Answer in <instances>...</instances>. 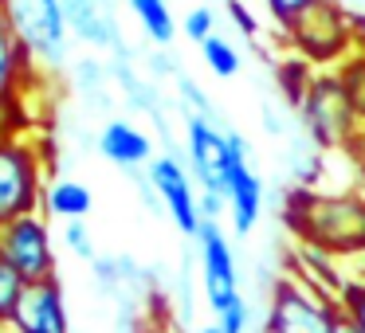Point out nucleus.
Segmentation results:
<instances>
[{
  "label": "nucleus",
  "mask_w": 365,
  "mask_h": 333,
  "mask_svg": "<svg viewBox=\"0 0 365 333\" xmlns=\"http://www.w3.org/2000/svg\"><path fill=\"white\" fill-rule=\"evenodd\" d=\"M291 56L307 59L314 71H338L357 51L354 40V12L341 0H318L310 12H302L283 32Z\"/></svg>",
  "instance_id": "7ed1b4c3"
},
{
  "label": "nucleus",
  "mask_w": 365,
  "mask_h": 333,
  "mask_svg": "<svg viewBox=\"0 0 365 333\" xmlns=\"http://www.w3.org/2000/svg\"><path fill=\"white\" fill-rule=\"evenodd\" d=\"M197 243V259H200V286H205V302L208 310H224L232 298H240V263L232 251V239L224 236L220 223L205 220L200 231L192 236Z\"/></svg>",
  "instance_id": "1a4fd4ad"
},
{
  "label": "nucleus",
  "mask_w": 365,
  "mask_h": 333,
  "mask_svg": "<svg viewBox=\"0 0 365 333\" xmlns=\"http://www.w3.org/2000/svg\"><path fill=\"white\" fill-rule=\"evenodd\" d=\"M91 208H95V196L83 181L75 176H56L43 192V216L48 220H63V223H75V220H87Z\"/></svg>",
  "instance_id": "dca6fc26"
},
{
  "label": "nucleus",
  "mask_w": 365,
  "mask_h": 333,
  "mask_svg": "<svg viewBox=\"0 0 365 333\" xmlns=\"http://www.w3.org/2000/svg\"><path fill=\"white\" fill-rule=\"evenodd\" d=\"M212 325L220 333H247V325H252V310H247V298L240 294V298H232L224 310H216L212 314Z\"/></svg>",
  "instance_id": "bb28decb"
},
{
  "label": "nucleus",
  "mask_w": 365,
  "mask_h": 333,
  "mask_svg": "<svg viewBox=\"0 0 365 333\" xmlns=\"http://www.w3.org/2000/svg\"><path fill=\"white\" fill-rule=\"evenodd\" d=\"M192 333H220L216 325H200V329H192Z\"/></svg>",
  "instance_id": "473e14b6"
},
{
  "label": "nucleus",
  "mask_w": 365,
  "mask_h": 333,
  "mask_svg": "<svg viewBox=\"0 0 365 333\" xmlns=\"http://www.w3.org/2000/svg\"><path fill=\"white\" fill-rule=\"evenodd\" d=\"M173 95H177V110L185 114V118H205V122H220V114H216V102L200 90L197 79H189V75H181V79L173 83Z\"/></svg>",
  "instance_id": "412c9836"
},
{
  "label": "nucleus",
  "mask_w": 365,
  "mask_h": 333,
  "mask_svg": "<svg viewBox=\"0 0 365 333\" xmlns=\"http://www.w3.org/2000/svg\"><path fill=\"white\" fill-rule=\"evenodd\" d=\"M145 173H150V181H153V189H158L161 204H165V216L177 223L181 236L192 239L205 220H200V196H197V181H192L189 165H185L177 153H158Z\"/></svg>",
  "instance_id": "9b49d317"
},
{
  "label": "nucleus",
  "mask_w": 365,
  "mask_h": 333,
  "mask_svg": "<svg viewBox=\"0 0 365 333\" xmlns=\"http://www.w3.org/2000/svg\"><path fill=\"white\" fill-rule=\"evenodd\" d=\"M334 75H338L341 90H346L349 106H354V114H357V122L365 126V51H354Z\"/></svg>",
  "instance_id": "5701e85b"
},
{
  "label": "nucleus",
  "mask_w": 365,
  "mask_h": 333,
  "mask_svg": "<svg viewBox=\"0 0 365 333\" xmlns=\"http://www.w3.org/2000/svg\"><path fill=\"white\" fill-rule=\"evenodd\" d=\"M200 56H205V67L216 75V79H236L244 59H240V48L224 36H212L208 43H200Z\"/></svg>",
  "instance_id": "4be33fe9"
},
{
  "label": "nucleus",
  "mask_w": 365,
  "mask_h": 333,
  "mask_svg": "<svg viewBox=\"0 0 365 333\" xmlns=\"http://www.w3.org/2000/svg\"><path fill=\"white\" fill-rule=\"evenodd\" d=\"M91 275H95L98 290L110 294V298H122V294H126V278H122L118 255H98V259L91 263Z\"/></svg>",
  "instance_id": "b1692460"
},
{
  "label": "nucleus",
  "mask_w": 365,
  "mask_h": 333,
  "mask_svg": "<svg viewBox=\"0 0 365 333\" xmlns=\"http://www.w3.org/2000/svg\"><path fill=\"white\" fill-rule=\"evenodd\" d=\"M36 75H40V67L32 63L28 48L20 43L16 28L4 12V0H0V106H20V95Z\"/></svg>",
  "instance_id": "2eb2a0df"
},
{
  "label": "nucleus",
  "mask_w": 365,
  "mask_h": 333,
  "mask_svg": "<svg viewBox=\"0 0 365 333\" xmlns=\"http://www.w3.org/2000/svg\"><path fill=\"white\" fill-rule=\"evenodd\" d=\"M346 4H349L354 12H357V9H365V0H346Z\"/></svg>",
  "instance_id": "72a5a7b5"
},
{
  "label": "nucleus",
  "mask_w": 365,
  "mask_h": 333,
  "mask_svg": "<svg viewBox=\"0 0 365 333\" xmlns=\"http://www.w3.org/2000/svg\"><path fill=\"white\" fill-rule=\"evenodd\" d=\"M106 83H110V67H106L103 59H95V56L75 59L71 87H75V95H79L91 110H98V114L110 110V90H106Z\"/></svg>",
  "instance_id": "f3484780"
},
{
  "label": "nucleus",
  "mask_w": 365,
  "mask_h": 333,
  "mask_svg": "<svg viewBox=\"0 0 365 333\" xmlns=\"http://www.w3.org/2000/svg\"><path fill=\"white\" fill-rule=\"evenodd\" d=\"M338 298L314 290L299 275H283L267 294L259 333H338Z\"/></svg>",
  "instance_id": "20e7f679"
},
{
  "label": "nucleus",
  "mask_w": 365,
  "mask_h": 333,
  "mask_svg": "<svg viewBox=\"0 0 365 333\" xmlns=\"http://www.w3.org/2000/svg\"><path fill=\"white\" fill-rule=\"evenodd\" d=\"M263 4H267V16L275 20V24L283 28V32H287V28H291L294 20L302 16V12L314 9L318 0H263Z\"/></svg>",
  "instance_id": "7c9ffc66"
},
{
  "label": "nucleus",
  "mask_w": 365,
  "mask_h": 333,
  "mask_svg": "<svg viewBox=\"0 0 365 333\" xmlns=\"http://www.w3.org/2000/svg\"><path fill=\"white\" fill-rule=\"evenodd\" d=\"M63 243L67 251L75 255V259H83L91 267V263L98 259V247H95V236H91L87 220H75V223H63Z\"/></svg>",
  "instance_id": "a878e982"
},
{
  "label": "nucleus",
  "mask_w": 365,
  "mask_h": 333,
  "mask_svg": "<svg viewBox=\"0 0 365 333\" xmlns=\"http://www.w3.org/2000/svg\"><path fill=\"white\" fill-rule=\"evenodd\" d=\"M130 12L138 16V28L153 48H173L177 40V20L169 12V0H126Z\"/></svg>",
  "instance_id": "a211bd4d"
},
{
  "label": "nucleus",
  "mask_w": 365,
  "mask_h": 333,
  "mask_svg": "<svg viewBox=\"0 0 365 333\" xmlns=\"http://www.w3.org/2000/svg\"><path fill=\"white\" fill-rule=\"evenodd\" d=\"M185 165H189L192 181L200 184V192H212V196L228 192L232 149H228V134L220 130V122L185 118Z\"/></svg>",
  "instance_id": "6e6552de"
},
{
  "label": "nucleus",
  "mask_w": 365,
  "mask_h": 333,
  "mask_svg": "<svg viewBox=\"0 0 365 333\" xmlns=\"http://www.w3.org/2000/svg\"><path fill=\"white\" fill-rule=\"evenodd\" d=\"M299 126L307 134V142H314V149H341L354 145L365 134V126L357 122L354 106H349L346 90H341L334 71H318L314 83L307 90V102L299 110Z\"/></svg>",
  "instance_id": "39448f33"
},
{
  "label": "nucleus",
  "mask_w": 365,
  "mask_h": 333,
  "mask_svg": "<svg viewBox=\"0 0 365 333\" xmlns=\"http://www.w3.org/2000/svg\"><path fill=\"white\" fill-rule=\"evenodd\" d=\"M43 176H48V145H40L24 130L0 137V228L43 212L48 192Z\"/></svg>",
  "instance_id": "f03ea898"
},
{
  "label": "nucleus",
  "mask_w": 365,
  "mask_h": 333,
  "mask_svg": "<svg viewBox=\"0 0 365 333\" xmlns=\"http://www.w3.org/2000/svg\"><path fill=\"white\" fill-rule=\"evenodd\" d=\"M338 333H361V329H357V325H354V322H349V317H346V314H341V317H338Z\"/></svg>",
  "instance_id": "2f4dec72"
},
{
  "label": "nucleus",
  "mask_w": 365,
  "mask_h": 333,
  "mask_svg": "<svg viewBox=\"0 0 365 333\" xmlns=\"http://www.w3.org/2000/svg\"><path fill=\"white\" fill-rule=\"evenodd\" d=\"M12 28H16L20 43L28 48L32 63L40 67H63L67 63V20L59 0H4Z\"/></svg>",
  "instance_id": "423d86ee"
},
{
  "label": "nucleus",
  "mask_w": 365,
  "mask_h": 333,
  "mask_svg": "<svg viewBox=\"0 0 365 333\" xmlns=\"http://www.w3.org/2000/svg\"><path fill=\"white\" fill-rule=\"evenodd\" d=\"M314 67L307 63V59H299V56H287V59H279L275 63V83H279V95H283V106L287 110H294L299 114L302 110V102H307V90H310V83H314Z\"/></svg>",
  "instance_id": "6ab92c4d"
},
{
  "label": "nucleus",
  "mask_w": 365,
  "mask_h": 333,
  "mask_svg": "<svg viewBox=\"0 0 365 333\" xmlns=\"http://www.w3.org/2000/svg\"><path fill=\"white\" fill-rule=\"evenodd\" d=\"M59 4H63V20L75 32V40L106 51L110 59H138L122 36L118 12L110 4H103V0H59Z\"/></svg>",
  "instance_id": "f8f14e48"
},
{
  "label": "nucleus",
  "mask_w": 365,
  "mask_h": 333,
  "mask_svg": "<svg viewBox=\"0 0 365 333\" xmlns=\"http://www.w3.org/2000/svg\"><path fill=\"white\" fill-rule=\"evenodd\" d=\"M338 310L365 333V275L346 278V286H341V294H338Z\"/></svg>",
  "instance_id": "393cba45"
},
{
  "label": "nucleus",
  "mask_w": 365,
  "mask_h": 333,
  "mask_svg": "<svg viewBox=\"0 0 365 333\" xmlns=\"http://www.w3.org/2000/svg\"><path fill=\"white\" fill-rule=\"evenodd\" d=\"M283 223L299 247L330 259H365V192L291 189L283 196Z\"/></svg>",
  "instance_id": "f257e3e1"
},
{
  "label": "nucleus",
  "mask_w": 365,
  "mask_h": 333,
  "mask_svg": "<svg viewBox=\"0 0 365 333\" xmlns=\"http://www.w3.org/2000/svg\"><path fill=\"white\" fill-rule=\"evenodd\" d=\"M224 12H228V20H232V28H236L244 40H259V32H263V24L255 20V12L247 9L244 0H224Z\"/></svg>",
  "instance_id": "c756f323"
},
{
  "label": "nucleus",
  "mask_w": 365,
  "mask_h": 333,
  "mask_svg": "<svg viewBox=\"0 0 365 333\" xmlns=\"http://www.w3.org/2000/svg\"><path fill=\"white\" fill-rule=\"evenodd\" d=\"M181 32L189 36L192 43H208L216 36V12L208 9V4L189 9V12H185V20H181Z\"/></svg>",
  "instance_id": "cd10ccee"
},
{
  "label": "nucleus",
  "mask_w": 365,
  "mask_h": 333,
  "mask_svg": "<svg viewBox=\"0 0 365 333\" xmlns=\"http://www.w3.org/2000/svg\"><path fill=\"white\" fill-rule=\"evenodd\" d=\"M12 333H71V314H67L59 278L28 286L24 302L16 310V322H12Z\"/></svg>",
  "instance_id": "ddd939ff"
},
{
  "label": "nucleus",
  "mask_w": 365,
  "mask_h": 333,
  "mask_svg": "<svg viewBox=\"0 0 365 333\" xmlns=\"http://www.w3.org/2000/svg\"><path fill=\"white\" fill-rule=\"evenodd\" d=\"M95 145H98V153H103L110 165L126 169V173L150 169L153 157H158V145H153V137L145 134L142 126L126 122V118H110V122H106V126L98 130Z\"/></svg>",
  "instance_id": "4468645a"
},
{
  "label": "nucleus",
  "mask_w": 365,
  "mask_h": 333,
  "mask_svg": "<svg viewBox=\"0 0 365 333\" xmlns=\"http://www.w3.org/2000/svg\"><path fill=\"white\" fill-rule=\"evenodd\" d=\"M145 71H150V79L158 83V79H181L185 75V67H181V59L173 56V48H153L150 56H145Z\"/></svg>",
  "instance_id": "c85d7f7f"
},
{
  "label": "nucleus",
  "mask_w": 365,
  "mask_h": 333,
  "mask_svg": "<svg viewBox=\"0 0 365 333\" xmlns=\"http://www.w3.org/2000/svg\"><path fill=\"white\" fill-rule=\"evenodd\" d=\"M224 134H228V149H232V176H228V192H224L228 220H232L236 236H252L255 223L263 220V196H267V189H263L259 173L252 169V145H247V137L240 130H224Z\"/></svg>",
  "instance_id": "9d476101"
},
{
  "label": "nucleus",
  "mask_w": 365,
  "mask_h": 333,
  "mask_svg": "<svg viewBox=\"0 0 365 333\" xmlns=\"http://www.w3.org/2000/svg\"><path fill=\"white\" fill-rule=\"evenodd\" d=\"M24 294H28L24 275H20V270L12 267L9 259H4V251H0V333L12 329V322H16V310H20V302H24Z\"/></svg>",
  "instance_id": "aec40b11"
},
{
  "label": "nucleus",
  "mask_w": 365,
  "mask_h": 333,
  "mask_svg": "<svg viewBox=\"0 0 365 333\" xmlns=\"http://www.w3.org/2000/svg\"><path fill=\"white\" fill-rule=\"evenodd\" d=\"M0 251H4V259L24 275L28 286L59 278L56 239H51V223L43 212H32V216H24V220L9 223V228H0Z\"/></svg>",
  "instance_id": "0eeeda50"
}]
</instances>
